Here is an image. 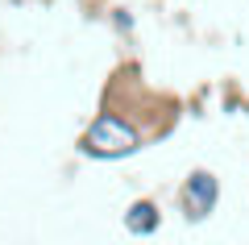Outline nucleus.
<instances>
[{
	"label": "nucleus",
	"mask_w": 249,
	"mask_h": 245,
	"mask_svg": "<svg viewBox=\"0 0 249 245\" xmlns=\"http://www.w3.org/2000/svg\"><path fill=\"white\" fill-rule=\"evenodd\" d=\"M142 146H145V137L137 133V125L124 121L121 113H108V108L83 129V137H79V154L100 158V162H121V158L137 154Z\"/></svg>",
	"instance_id": "1"
},
{
	"label": "nucleus",
	"mask_w": 249,
	"mask_h": 245,
	"mask_svg": "<svg viewBox=\"0 0 249 245\" xmlns=\"http://www.w3.org/2000/svg\"><path fill=\"white\" fill-rule=\"evenodd\" d=\"M178 200H183V216L191 220V225H199V220H208L216 212V204H220V179L212 175V170H191V175L183 179V191H178Z\"/></svg>",
	"instance_id": "2"
},
{
	"label": "nucleus",
	"mask_w": 249,
	"mask_h": 245,
	"mask_svg": "<svg viewBox=\"0 0 249 245\" xmlns=\"http://www.w3.org/2000/svg\"><path fill=\"white\" fill-rule=\"evenodd\" d=\"M158 225H162V216H158V204L154 200H133L129 204V212H124V228L129 233L150 237V233H158Z\"/></svg>",
	"instance_id": "3"
},
{
	"label": "nucleus",
	"mask_w": 249,
	"mask_h": 245,
	"mask_svg": "<svg viewBox=\"0 0 249 245\" xmlns=\"http://www.w3.org/2000/svg\"><path fill=\"white\" fill-rule=\"evenodd\" d=\"M112 25L121 29V34H129V29H133V17H129L124 9H116V13H112Z\"/></svg>",
	"instance_id": "4"
}]
</instances>
